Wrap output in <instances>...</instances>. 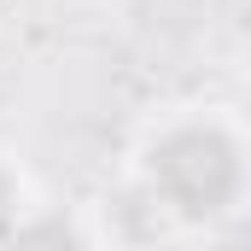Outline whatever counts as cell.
<instances>
[{
    "mask_svg": "<svg viewBox=\"0 0 251 251\" xmlns=\"http://www.w3.org/2000/svg\"><path fill=\"white\" fill-rule=\"evenodd\" d=\"M6 251H82V240L64 216H29L6 234Z\"/></svg>",
    "mask_w": 251,
    "mask_h": 251,
    "instance_id": "cell-2",
    "label": "cell"
},
{
    "mask_svg": "<svg viewBox=\"0 0 251 251\" xmlns=\"http://www.w3.org/2000/svg\"><path fill=\"white\" fill-rule=\"evenodd\" d=\"M152 187L181 216H216L240 193V152L222 128H176L152 146Z\"/></svg>",
    "mask_w": 251,
    "mask_h": 251,
    "instance_id": "cell-1",
    "label": "cell"
},
{
    "mask_svg": "<svg viewBox=\"0 0 251 251\" xmlns=\"http://www.w3.org/2000/svg\"><path fill=\"white\" fill-rule=\"evenodd\" d=\"M12 228H18V181L0 170V240H6Z\"/></svg>",
    "mask_w": 251,
    "mask_h": 251,
    "instance_id": "cell-3",
    "label": "cell"
}]
</instances>
